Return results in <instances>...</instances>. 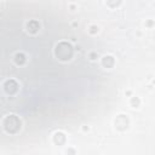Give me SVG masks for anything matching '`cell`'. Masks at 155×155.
I'll use <instances>...</instances> for the list:
<instances>
[{"mask_svg":"<svg viewBox=\"0 0 155 155\" xmlns=\"http://www.w3.org/2000/svg\"><path fill=\"white\" fill-rule=\"evenodd\" d=\"M56 53H57V56L61 58V59H69L70 57H71V54H73V48H71V46L70 45H68V44H65V42H62V44H59L58 46H57V48H56Z\"/></svg>","mask_w":155,"mask_h":155,"instance_id":"obj_1","label":"cell"},{"mask_svg":"<svg viewBox=\"0 0 155 155\" xmlns=\"http://www.w3.org/2000/svg\"><path fill=\"white\" fill-rule=\"evenodd\" d=\"M19 127H21V122L15 115H11L5 120V128L7 132L15 133Z\"/></svg>","mask_w":155,"mask_h":155,"instance_id":"obj_2","label":"cell"},{"mask_svg":"<svg viewBox=\"0 0 155 155\" xmlns=\"http://www.w3.org/2000/svg\"><path fill=\"white\" fill-rule=\"evenodd\" d=\"M115 125L119 130H125L127 126H128V120L127 117H125L124 115H120L117 116V119L115 120Z\"/></svg>","mask_w":155,"mask_h":155,"instance_id":"obj_3","label":"cell"}]
</instances>
